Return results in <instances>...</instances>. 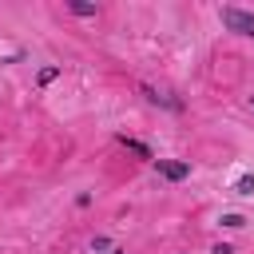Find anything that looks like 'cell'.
I'll return each mask as SVG.
<instances>
[{
    "instance_id": "1",
    "label": "cell",
    "mask_w": 254,
    "mask_h": 254,
    "mask_svg": "<svg viewBox=\"0 0 254 254\" xmlns=\"http://www.w3.org/2000/svg\"><path fill=\"white\" fill-rule=\"evenodd\" d=\"M218 20L226 32H238V36H254V12H242V8H218Z\"/></svg>"
},
{
    "instance_id": "2",
    "label": "cell",
    "mask_w": 254,
    "mask_h": 254,
    "mask_svg": "<svg viewBox=\"0 0 254 254\" xmlns=\"http://www.w3.org/2000/svg\"><path fill=\"white\" fill-rule=\"evenodd\" d=\"M155 167H159V175L171 179V183H179V179L190 175V167H187V163H175V159H155Z\"/></svg>"
},
{
    "instance_id": "3",
    "label": "cell",
    "mask_w": 254,
    "mask_h": 254,
    "mask_svg": "<svg viewBox=\"0 0 254 254\" xmlns=\"http://www.w3.org/2000/svg\"><path fill=\"white\" fill-rule=\"evenodd\" d=\"M119 143H123L127 151H135L139 159H151V163H155V155H151V147H147V143H139V139H127V135H119Z\"/></svg>"
},
{
    "instance_id": "4",
    "label": "cell",
    "mask_w": 254,
    "mask_h": 254,
    "mask_svg": "<svg viewBox=\"0 0 254 254\" xmlns=\"http://www.w3.org/2000/svg\"><path fill=\"white\" fill-rule=\"evenodd\" d=\"M143 95H147L151 103H163V107H171V111H179V107H183L179 99H167V95H159V91H155V87H147V83H143Z\"/></svg>"
},
{
    "instance_id": "5",
    "label": "cell",
    "mask_w": 254,
    "mask_h": 254,
    "mask_svg": "<svg viewBox=\"0 0 254 254\" xmlns=\"http://www.w3.org/2000/svg\"><path fill=\"white\" fill-rule=\"evenodd\" d=\"M234 190H238V194H254V175H238Z\"/></svg>"
},
{
    "instance_id": "6",
    "label": "cell",
    "mask_w": 254,
    "mask_h": 254,
    "mask_svg": "<svg viewBox=\"0 0 254 254\" xmlns=\"http://www.w3.org/2000/svg\"><path fill=\"white\" fill-rule=\"evenodd\" d=\"M218 222H222L226 230H238V226H246V218H242V214H222Z\"/></svg>"
},
{
    "instance_id": "7",
    "label": "cell",
    "mask_w": 254,
    "mask_h": 254,
    "mask_svg": "<svg viewBox=\"0 0 254 254\" xmlns=\"http://www.w3.org/2000/svg\"><path fill=\"white\" fill-rule=\"evenodd\" d=\"M56 75H60V67H40V75H36V79H40V83H52Z\"/></svg>"
},
{
    "instance_id": "8",
    "label": "cell",
    "mask_w": 254,
    "mask_h": 254,
    "mask_svg": "<svg viewBox=\"0 0 254 254\" xmlns=\"http://www.w3.org/2000/svg\"><path fill=\"white\" fill-rule=\"evenodd\" d=\"M67 8H71L75 16H95V8H91V4H67Z\"/></svg>"
},
{
    "instance_id": "9",
    "label": "cell",
    "mask_w": 254,
    "mask_h": 254,
    "mask_svg": "<svg viewBox=\"0 0 254 254\" xmlns=\"http://www.w3.org/2000/svg\"><path fill=\"white\" fill-rule=\"evenodd\" d=\"M111 254H127V250H119V246H111Z\"/></svg>"
},
{
    "instance_id": "10",
    "label": "cell",
    "mask_w": 254,
    "mask_h": 254,
    "mask_svg": "<svg viewBox=\"0 0 254 254\" xmlns=\"http://www.w3.org/2000/svg\"><path fill=\"white\" fill-rule=\"evenodd\" d=\"M250 107H254V95H250Z\"/></svg>"
}]
</instances>
